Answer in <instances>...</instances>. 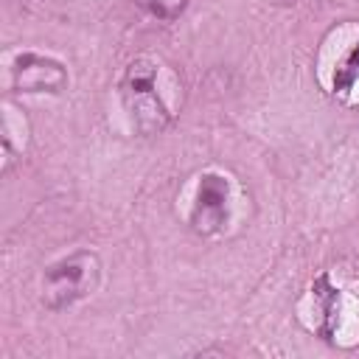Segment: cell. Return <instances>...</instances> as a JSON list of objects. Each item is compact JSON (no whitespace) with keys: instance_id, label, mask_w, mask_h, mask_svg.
<instances>
[{"instance_id":"obj_1","label":"cell","mask_w":359,"mask_h":359,"mask_svg":"<svg viewBox=\"0 0 359 359\" xmlns=\"http://www.w3.org/2000/svg\"><path fill=\"white\" fill-rule=\"evenodd\" d=\"M123 101L132 112L135 126L143 135H154L168 123V112L157 95V73H154V62L149 59H135L126 67L123 76Z\"/></svg>"},{"instance_id":"obj_2","label":"cell","mask_w":359,"mask_h":359,"mask_svg":"<svg viewBox=\"0 0 359 359\" xmlns=\"http://www.w3.org/2000/svg\"><path fill=\"white\" fill-rule=\"evenodd\" d=\"M98 283V258L93 252H76L45 272L42 300L48 309H65L90 294Z\"/></svg>"},{"instance_id":"obj_3","label":"cell","mask_w":359,"mask_h":359,"mask_svg":"<svg viewBox=\"0 0 359 359\" xmlns=\"http://www.w3.org/2000/svg\"><path fill=\"white\" fill-rule=\"evenodd\" d=\"M227 216V182L219 174H205L196 191L191 224L196 233H216Z\"/></svg>"},{"instance_id":"obj_4","label":"cell","mask_w":359,"mask_h":359,"mask_svg":"<svg viewBox=\"0 0 359 359\" xmlns=\"http://www.w3.org/2000/svg\"><path fill=\"white\" fill-rule=\"evenodd\" d=\"M67 76L62 70L59 62H50L45 56H36V53H25L17 59V67H14V84L20 90H28V93H59L65 87Z\"/></svg>"},{"instance_id":"obj_5","label":"cell","mask_w":359,"mask_h":359,"mask_svg":"<svg viewBox=\"0 0 359 359\" xmlns=\"http://www.w3.org/2000/svg\"><path fill=\"white\" fill-rule=\"evenodd\" d=\"M356 79H359V42H353L348 48V53L337 62V70H334V93L353 90Z\"/></svg>"},{"instance_id":"obj_6","label":"cell","mask_w":359,"mask_h":359,"mask_svg":"<svg viewBox=\"0 0 359 359\" xmlns=\"http://www.w3.org/2000/svg\"><path fill=\"white\" fill-rule=\"evenodd\" d=\"M146 8H149V14H154L157 20H174V17H180L182 14V8H185V3L188 0H140Z\"/></svg>"}]
</instances>
